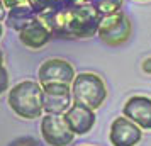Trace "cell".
<instances>
[{
  "instance_id": "7",
  "label": "cell",
  "mask_w": 151,
  "mask_h": 146,
  "mask_svg": "<svg viewBox=\"0 0 151 146\" xmlns=\"http://www.w3.org/2000/svg\"><path fill=\"white\" fill-rule=\"evenodd\" d=\"M44 90V112L46 114H60L63 116L73 104L71 85L66 83H46Z\"/></svg>"
},
{
  "instance_id": "9",
  "label": "cell",
  "mask_w": 151,
  "mask_h": 146,
  "mask_svg": "<svg viewBox=\"0 0 151 146\" xmlns=\"http://www.w3.org/2000/svg\"><path fill=\"white\" fill-rule=\"evenodd\" d=\"M63 117L66 121V124L70 126V129L75 134H80V136L90 132L95 126V112H93V109H90L88 105L85 104L75 102V100H73L71 107L63 114Z\"/></svg>"
},
{
  "instance_id": "20",
  "label": "cell",
  "mask_w": 151,
  "mask_h": 146,
  "mask_svg": "<svg viewBox=\"0 0 151 146\" xmlns=\"http://www.w3.org/2000/svg\"><path fill=\"white\" fill-rule=\"evenodd\" d=\"M66 5H78V4H87L88 0H63Z\"/></svg>"
},
{
  "instance_id": "16",
  "label": "cell",
  "mask_w": 151,
  "mask_h": 146,
  "mask_svg": "<svg viewBox=\"0 0 151 146\" xmlns=\"http://www.w3.org/2000/svg\"><path fill=\"white\" fill-rule=\"evenodd\" d=\"M5 9H12V7H19V5H31V0H4Z\"/></svg>"
},
{
  "instance_id": "13",
  "label": "cell",
  "mask_w": 151,
  "mask_h": 146,
  "mask_svg": "<svg viewBox=\"0 0 151 146\" xmlns=\"http://www.w3.org/2000/svg\"><path fill=\"white\" fill-rule=\"evenodd\" d=\"M88 4H92L102 15H107L121 10L124 0H88Z\"/></svg>"
},
{
  "instance_id": "21",
  "label": "cell",
  "mask_w": 151,
  "mask_h": 146,
  "mask_svg": "<svg viewBox=\"0 0 151 146\" xmlns=\"http://www.w3.org/2000/svg\"><path fill=\"white\" fill-rule=\"evenodd\" d=\"M0 68H4V53H2V49H0Z\"/></svg>"
},
{
  "instance_id": "19",
  "label": "cell",
  "mask_w": 151,
  "mask_h": 146,
  "mask_svg": "<svg viewBox=\"0 0 151 146\" xmlns=\"http://www.w3.org/2000/svg\"><path fill=\"white\" fill-rule=\"evenodd\" d=\"M5 15H7V9L4 5V0H0V21H4Z\"/></svg>"
},
{
  "instance_id": "18",
  "label": "cell",
  "mask_w": 151,
  "mask_h": 146,
  "mask_svg": "<svg viewBox=\"0 0 151 146\" xmlns=\"http://www.w3.org/2000/svg\"><path fill=\"white\" fill-rule=\"evenodd\" d=\"M143 71L144 73H151V56L143 61Z\"/></svg>"
},
{
  "instance_id": "4",
  "label": "cell",
  "mask_w": 151,
  "mask_h": 146,
  "mask_svg": "<svg viewBox=\"0 0 151 146\" xmlns=\"http://www.w3.org/2000/svg\"><path fill=\"white\" fill-rule=\"evenodd\" d=\"M131 34H132V22L126 12L117 10L112 14L102 15L97 36L100 37L104 44L112 46V48L122 46L124 42L129 41Z\"/></svg>"
},
{
  "instance_id": "17",
  "label": "cell",
  "mask_w": 151,
  "mask_h": 146,
  "mask_svg": "<svg viewBox=\"0 0 151 146\" xmlns=\"http://www.w3.org/2000/svg\"><path fill=\"white\" fill-rule=\"evenodd\" d=\"M12 146H37V143L31 138H22V139H17Z\"/></svg>"
},
{
  "instance_id": "10",
  "label": "cell",
  "mask_w": 151,
  "mask_h": 146,
  "mask_svg": "<svg viewBox=\"0 0 151 146\" xmlns=\"http://www.w3.org/2000/svg\"><path fill=\"white\" fill-rule=\"evenodd\" d=\"M122 114L141 129L151 131V99L146 95H132L126 100Z\"/></svg>"
},
{
  "instance_id": "1",
  "label": "cell",
  "mask_w": 151,
  "mask_h": 146,
  "mask_svg": "<svg viewBox=\"0 0 151 146\" xmlns=\"http://www.w3.org/2000/svg\"><path fill=\"white\" fill-rule=\"evenodd\" d=\"M49 29L55 37H70V39H87L99 32L102 14L92 4L66 5L37 15Z\"/></svg>"
},
{
  "instance_id": "14",
  "label": "cell",
  "mask_w": 151,
  "mask_h": 146,
  "mask_svg": "<svg viewBox=\"0 0 151 146\" xmlns=\"http://www.w3.org/2000/svg\"><path fill=\"white\" fill-rule=\"evenodd\" d=\"M65 4L63 0H31V7L36 10L37 15H42L46 12H51V10H56L60 9Z\"/></svg>"
},
{
  "instance_id": "12",
  "label": "cell",
  "mask_w": 151,
  "mask_h": 146,
  "mask_svg": "<svg viewBox=\"0 0 151 146\" xmlns=\"http://www.w3.org/2000/svg\"><path fill=\"white\" fill-rule=\"evenodd\" d=\"M37 14H36V10L31 5H19V7H12L7 10V15H5V26L10 29H14V31H22V29L26 27L27 24L34 21Z\"/></svg>"
},
{
  "instance_id": "3",
  "label": "cell",
  "mask_w": 151,
  "mask_h": 146,
  "mask_svg": "<svg viewBox=\"0 0 151 146\" xmlns=\"http://www.w3.org/2000/svg\"><path fill=\"white\" fill-rule=\"evenodd\" d=\"M71 93L73 100L80 104L88 105L90 109H99L107 99V87L104 80L95 73H78L71 83Z\"/></svg>"
},
{
  "instance_id": "2",
  "label": "cell",
  "mask_w": 151,
  "mask_h": 146,
  "mask_svg": "<svg viewBox=\"0 0 151 146\" xmlns=\"http://www.w3.org/2000/svg\"><path fill=\"white\" fill-rule=\"evenodd\" d=\"M9 107L22 119L42 117L44 112V90L39 82L26 80L9 88Z\"/></svg>"
},
{
  "instance_id": "15",
  "label": "cell",
  "mask_w": 151,
  "mask_h": 146,
  "mask_svg": "<svg viewBox=\"0 0 151 146\" xmlns=\"http://www.w3.org/2000/svg\"><path fill=\"white\" fill-rule=\"evenodd\" d=\"M4 92H9V73L5 70V66L0 68V95Z\"/></svg>"
},
{
  "instance_id": "8",
  "label": "cell",
  "mask_w": 151,
  "mask_h": 146,
  "mask_svg": "<svg viewBox=\"0 0 151 146\" xmlns=\"http://www.w3.org/2000/svg\"><path fill=\"white\" fill-rule=\"evenodd\" d=\"M143 129L126 116L116 117L110 124L109 141L112 146H136L141 141Z\"/></svg>"
},
{
  "instance_id": "11",
  "label": "cell",
  "mask_w": 151,
  "mask_h": 146,
  "mask_svg": "<svg viewBox=\"0 0 151 146\" xmlns=\"http://www.w3.org/2000/svg\"><path fill=\"white\" fill-rule=\"evenodd\" d=\"M53 37H55V36L51 32V29H49L39 17H36L31 24H27L22 31H19V41L29 49L42 48V46H46Z\"/></svg>"
},
{
  "instance_id": "5",
  "label": "cell",
  "mask_w": 151,
  "mask_h": 146,
  "mask_svg": "<svg viewBox=\"0 0 151 146\" xmlns=\"http://www.w3.org/2000/svg\"><path fill=\"white\" fill-rule=\"evenodd\" d=\"M41 136L49 146H66L73 141L75 132L70 129L63 116L46 114L41 119Z\"/></svg>"
},
{
  "instance_id": "22",
  "label": "cell",
  "mask_w": 151,
  "mask_h": 146,
  "mask_svg": "<svg viewBox=\"0 0 151 146\" xmlns=\"http://www.w3.org/2000/svg\"><path fill=\"white\" fill-rule=\"evenodd\" d=\"M2 34H4V24L0 21V39H2Z\"/></svg>"
},
{
  "instance_id": "23",
  "label": "cell",
  "mask_w": 151,
  "mask_h": 146,
  "mask_svg": "<svg viewBox=\"0 0 151 146\" xmlns=\"http://www.w3.org/2000/svg\"><path fill=\"white\" fill-rule=\"evenodd\" d=\"M141 2H144V0H141Z\"/></svg>"
},
{
  "instance_id": "6",
  "label": "cell",
  "mask_w": 151,
  "mask_h": 146,
  "mask_svg": "<svg viewBox=\"0 0 151 146\" xmlns=\"http://www.w3.org/2000/svg\"><path fill=\"white\" fill-rule=\"evenodd\" d=\"M76 73L75 68L71 66V63L61 58H49L42 63L39 70H37V78L39 83H66L71 85L75 80Z\"/></svg>"
}]
</instances>
